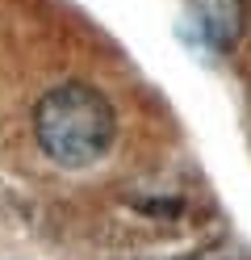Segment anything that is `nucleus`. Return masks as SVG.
I'll return each mask as SVG.
<instances>
[{
    "mask_svg": "<svg viewBox=\"0 0 251 260\" xmlns=\"http://www.w3.org/2000/svg\"><path fill=\"white\" fill-rule=\"evenodd\" d=\"M33 139L50 164L84 172L113 151L117 113L100 88L67 80L42 92V101L33 105Z\"/></svg>",
    "mask_w": 251,
    "mask_h": 260,
    "instance_id": "obj_1",
    "label": "nucleus"
},
{
    "mask_svg": "<svg viewBox=\"0 0 251 260\" xmlns=\"http://www.w3.org/2000/svg\"><path fill=\"white\" fill-rule=\"evenodd\" d=\"M189 9L213 46H230L239 38V0H189Z\"/></svg>",
    "mask_w": 251,
    "mask_h": 260,
    "instance_id": "obj_2",
    "label": "nucleus"
}]
</instances>
